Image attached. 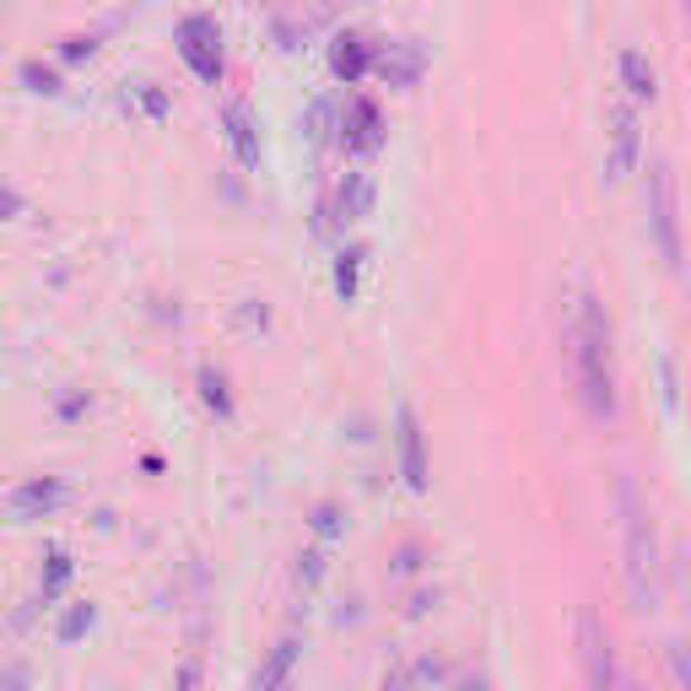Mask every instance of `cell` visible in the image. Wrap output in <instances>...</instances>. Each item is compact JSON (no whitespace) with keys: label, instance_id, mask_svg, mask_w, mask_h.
Wrapping results in <instances>:
<instances>
[{"label":"cell","instance_id":"12","mask_svg":"<svg viewBox=\"0 0 691 691\" xmlns=\"http://www.w3.org/2000/svg\"><path fill=\"white\" fill-rule=\"evenodd\" d=\"M222 130H227V141H233L238 163H244V167H260V157H265V146H260V124H254V109L233 98V103L222 109Z\"/></svg>","mask_w":691,"mask_h":691},{"label":"cell","instance_id":"17","mask_svg":"<svg viewBox=\"0 0 691 691\" xmlns=\"http://www.w3.org/2000/svg\"><path fill=\"white\" fill-rule=\"evenodd\" d=\"M65 583H71V557H65V551H49V568H43V578H39V606H54Z\"/></svg>","mask_w":691,"mask_h":691},{"label":"cell","instance_id":"28","mask_svg":"<svg viewBox=\"0 0 691 691\" xmlns=\"http://www.w3.org/2000/svg\"><path fill=\"white\" fill-rule=\"evenodd\" d=\"M687 17H691V0H687Z\"/></svg>","mask_w":691,"mask_h":691},{"label":"cell","instance_id":"7","mask_svg":"<svg viewBox=\"0 0 691 691\" xmlns=\"http://www.w3.org/2000/svg\"><path fill=\"white\" fill-rule=\"evenodd\" d=\"M346 152H378V141H384V114H378V103L373 98H352L346 109H341V135H335Z\"/></svg>","mask_w":691,"mask_h":691},{"label":"cell","instance_id":"8","mask_svg":"<svg viewBox=\"0 0 691 691\" xmlns=\"http://www.w3.org/2000/svg\"><path fill=\"white\" fill-rule=\"evenodd\" d=\"M60 502H65V481H60V476H33V481L11 487V497H6V514H11L17 525H28V519H49Z\"/></svg>","mask_w":691,"mask_h":691},{"label":"cell","instance_id":"2","mask_svg":"<svg viewBox=\"0 0 691 691\" xmlns=\"http://www.w3.org/2000/svg\"><path fill=\"white\" fill-rule=\"evenodd\" d=\"M621 551H627V595H632V610L649 616L659 606V540H653V525L638 502V487L632 476H621Z\"/></svg>","mask_w":691,"mask_h":691},{"label":"cell","instance_id":"10","mask_svg":"<svg viewBox=\"0 0 691 691\" xmlns=\"http://www.w3.org/2000/svg\"><path fill=\"white\" fill-rule=\"evenodd\" d=\"M373 65H378V77L389 87H416L421 82V65H427V49L416 39H384Z\"/></svg>","mask_w":691,"mask_h":691},{"label":"cell","instance_id":"23","mask_svg":"<svg viewBox=\"0 0 691 691\" xmlns=\"http://www.w3.org/2000/svg\"><path fill=\"white\" fill-rule=\"evenodd\" d=\"M92 616H98L92 606H77L71 616H65V621H60V638H65V643H71V638H82L87 627H92Z\"/></svg>","mask_w":691,"mask_h":691},{"label":"cell","instance_id":"24","mask_svg":"<svg viewBox=\"0 0 691 691\" xmlns=\"http://www.w3.org/2000/svg\"><path fill=\"white\" fill-rule=\"evenodd\" d=\"M98 39H103V28H98V33H71L60 54H65V60H82V54H92V49H98Z\"/></svg>","mask_w":691,"mask_h":691},{"label":"cell","instance_id":"9","mask_svg":"<svg viewBox=\"0 0 691 691\" xmlns=\"http://www.w3.org/2000/svg\"><path fill=\"white\" fill-rule=\"evenodd\" d=\"M638 146H643V135H638V114L627 109V103H616L610 109V157H606V179H627L632 167H638Z\"/></svg>","mask_w":691,"mask_h":691},{"label":"cell","instance_id":"20","mask_svg":"<svg viewBox=\"0 0 691 691\" xmlns=\"http://www.w3.org/2000/svg\"><path fill=\"white\" fill-rule=\"evenodd\" d=\"M201 389H205V406L211 410H233V395H227V373H216V367H201Z\"/></svg>","mask_w":691,"mask_h":691},{"label":"cell","instance_id":"14","mask_svg":"<svg viewBox=\"0 0 691 691\" xmlns=\"http://www.w3.org/2000/svg\"><path fill=\"white\" fill-rule=\"evenodd\" d=\"M616 71H621V82H627V92H632V98H653L659 77H653V65L643 60V54H638V49H621Z\"/></svg>","mask_w":691,"mask_h":691},{"label":"cell","instance_id":"16","mask_svg":"<svg viewBox=\"0 0 691 691\" xmlns=\"http://www.w3.org/2000/svg\"><path fill=\"white\" fill-rule=\"evenodd\" d=\"M141 109V114H152V120H163L167 114V92L157 82H124V109Z\"/></svg>","mask_w":691,"mask_h":691},{"label":"cell","instance_id":"3","mask_svg":"<svg viewBox=\"0 0 691 691\" xmlns=\"http://www.w3.org/2000/svg\"><path fill=\"white\" fill-rule=\"evenodd\" d=\"M643 205H649V238L659 248V260L670 271L687 265V248H681V211H675V173L664 157L649 163V184H643Z\"/></svg>","mask_w":691,"mask_h":691},{"label":"cell","instance_id":"19","mask_svg":"<svg viewBox=\"0 0 691 691\" xmlns=\"http://www.w3.org/2000/svg\"><path fill=\"white\" fill-rule=\"evenodd\" d=\"M308 141H314V146H325L329 141V130H335V135H341V109H335V103H329V98H319V103H314V109H308Z\"/></svg>","mask_w":691,"mask_h":691},{"label":"cell","instance_id":"26","mask_svg":"<svg viewBox=\"0 0 691 691\" xmlns=\"http://www.w3.org/2000/svg\"><path fill=\"white\" fill-rule=\"evenodd\" d=\"M238 325H265V308H254V303L238 308Z\"/></svg>","mask_w":691,"mask_h":691},{"label":"cell","instance_id":"1","mask_svg":"<svg viewBox=\"0 0 691 691\" xmlns=\"http://www.w3.org/2000/svg\"><path fill=\"white\" fill-rule=\"evenodd\" d=\"M568 352H572V378H578V400L595 421H610L616 416V363H610V319L606 303L583 286L572 297L568 314Z\"/></svg>","mask_w":691,"mask_h":691},{"label":"cell","instance_id":"6","mask_svg":"<svg viewBox=\"0 0 691 691\" xmlns=\"http://www.w3.org/2000/svg\"><path fill=\"white\" fill-rule=\"evenodd\" d=\"M395 454H400V476H406V487L427 491V438H421L416 406L395 410Z\"/></svg>","mask_w":691,"mask_h":691},{"label":"cell","instance_id":"21","mask_svg":"<svg viewBox=\"0 0 691 691\" xmlns=\"http://www.w3.org/2000/svg\"><path fill=\"white\" fill-rule=\"evenodd\" d=\"M319 578H325V546H314V551L297 557V589H314Z\"/></svg>","mask_w":691,"mask_h":691},{"label":"cell","instance_id":"18","mask_svg":"<svg viewBox=\"0 0 691 691\" xmlns=\"http://www.w3.org/2000/svg\"><path fill=\"white\" fill-rule=\"evenodd\" d=\"M363 260H367L363 244L341 248V260H335V292H341V297H357V271H363Z\"/></svg>","mask_w":691,"mask_h":691},{"label":"cell","instance_id":"15","mask_svg":"<svg viewBox=\"0 0 691 691\" xmlns=\"http://www.w3.org/2000/svg\"><path fill=\"white\" fill-rule=\"evenodd\" d=\"M297 664V643L286 638V643H276L271 649V659L260 664V675H254V691H282V681H286V670Z\"/></svg>","mask_w":691,"mask_h":691},{"label":"cell","instance_id":"11","mask_svg":"<svg viewBox=\"0 0 691 691\" xmlns=\"http://www.w3.org/2000/svg\"><path fill=\"white\" fill-rule=\"evenodd\" d=\"M373 60H378V49H373V39H363V33H335V43H329V71L346 87L363 82L367 71H373Z\"/></svg>","mask_w":691,"mask_h":691},{"label":"cell","instance_id":"4","mask_svg":"<svg viewBox=\"0 0 691 691\" xmlns=\"http://www.w3.org/2000/svg\"><path fill=\"white\" fill-rule=\"evenodd\" d=\"M572 638H578V664H583V691H632V681L621 675V659H616V643H610L600 610H578L572 621Z\"/></svg>","mask_w":691,"mask_h":691},{"label":"cell","instance_id":"22","mask_svg":"<svg viewBox=\"0 0 691 691\" xmlns=\"http://www.w3.org/2000/svg\"><path fill=\"white\" fill-rule=\"evenodd\" d=\"M670 675L675 691H691V643H670Z\"/></svg>","mask_w":691,"mask_h":691},{"label":"cell","instance_id":"13","mask_svg":"<svg viewBox=\"0 0 691 691\" xmlns=\"http://www.w3.org/2000/svg\"><path fill=\"white\" fill-rule=\"evenodd\" d=\"M367 205H373V173H367V167H352V173L341 179V190H335V216H341V222H357V216H367Z\"/></svg>","mask_w":691,"mask_h":691},{"label":"cell","instance_id":"29","mask_svg":"<svg viewBox=\"0 0 691 691\" xmlns=\"http://www.w3.org/2000/svg\"><path fill=\"white\" fill-rule=\"evenodd\" d=\"M632 691H638V687H632Z\"/></svg>","mask_w":691,"mask_h":691},{"label":"cell","instance_id":"5","mask_svg":"<svg viewBox=\"0 0 691 691\" xmlns=\"http://www.w3.org/2000/svg\"><path fill=\"white\" fill-rule=\"evenodd\" d=\"M179 54L190 60V71L201 77V82H222V28H216V17H184L179 22Z\"/></svg>","mask_w":691,"mask_h":691},{"label":"cell","instance_id":"27","mask_svg":"<svg viewBox=\"0 0 691 691\" xmlns=\"http://www.w3.org/2000/svg\"><path fill=\"white\" fill-rule=\"evenodd\" d=\"M28 687V675H22V664H11V675H6V691H22Z\"/></svg>","mask_w":691,"mask_h":691},{"label":"cell","instance_id":"25","mask_svg":"<svg viewBox=\"0 0 691 691\" xmlns=\"http://www.w3.org/2000/svg\"><path fill=\"white\" fill-rule=\"evenodd\" d=\"M22 82H33V92H54L60 77H54V71H43L39 60H28V65H22Z\"/></svg>","mask_w":691,"mask_h":691}]
</instances>
